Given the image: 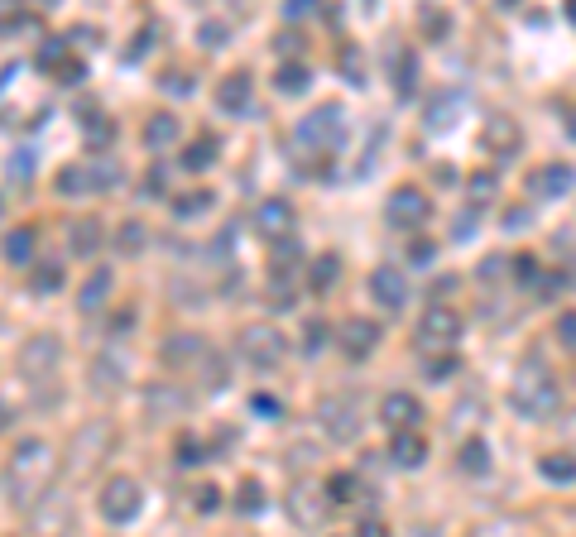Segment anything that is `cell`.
<instances>
[{"label":"cell","instance_id":"1","mask_svg":"<svg viewBox=\"0 0 576 537\" xmlns=\"http://www.w3.org/2000/svg\"><path fill=\"white\" fill-rule=\"evenodd\" d=\"M49 480H53V446L39 441V436H25V441L15 446L10 465H5V475H0L5 499H10L15 509H34V504L49 494Z\"/></svg>","mask_w":576,"mask_h":537},{"label":"cell","instance_id":"2","mask_svg":"<svg viewBox=\"0 0 576 537\" xmlns=\"http://www.w3.org/2000/svg\"><path fill=\"white\" fill-rule=\"evenodd\" d=\"M509 403H514V413H519L523 422H548V418H557V408H562V389L543 370V360H528V365H519V375H514Z\"/></svg>","mask_w":576,"mask_h":537},{"label":"cell","instance_id":"3","mask_svg":"<svg viewBox=\"0 0 576 537\" xmlns=\"http://www.w3.org/2000/svg\"><path fill=\"white\" fill-rule=\"evenodd\" d=\"M346 134H351V125H346V106H336V101H327V106L307 110L298 120V149H317V154H341L346 149Z\"/></svg>","mask_w":576,"mask_h":537},{"label":"cell","instance_id":"4","mask_svg":"<svg viewBox=\"0 0 576 537\" xmlns=\"http://www.w3.org/2000/svg\"><path fill=\"white\" fill-rule=\"evenodd\" d=\"M96 509H101V518L106 523H135L139 509H144V489H139L135 475H110L106 484H101V494H96Z\"/></svg>","mask_w":576,"mask_h":537},{"label":"cell","instance_id":"5","mask_svg":"<svg viewBox=\"0 0 576 537\" xmlns=\"http://www.w3.org/2000/svg\"><path fill=\"white\" fill-rule=\"evenodd\" d=\"M58 365H63L58 336H29L25 346H20V375H25V384H34V389H44V384L58 375Z\"/></svg>","mask_w":576,"mask_h":537},{"label":"cell","instance_id":"6","mask_svg":"<svg viewBox=\"0 0 576 537\" xmlns=\"http://www.w3.org/2000/svg\"><path fill=\"white\" fill-rule=\"evenodd\" d=\"M241 355H245L255 370H274L279 360L288 355V336L269 322H255V326L241 331Z\"/></svg>","mask_w":576,"mask_h":537},{"label":"cell","instance_id":"7","mask_svg":"<svg viewBox=\"0 0 576 537\" xmlns=\"http://www.w3.org/2000/svg\"><path fill=\"white\" fill-rule=\"evenodd\" d=\"M327 509H331V499L322 494V484H312V480L293 484V489H288V499H283L288 523H293V528H302V533L322 528V523H327Z\"/></svg>","mask_w":576,"mask_h":537},{"label":"cell","instance_id":"8","mask_svg":"<svg viewBox=\"0 0 576 537\" xmlns=\"http://www.w3.org/2000/svg\"><path fill=\"white\" fill-rule=\"evenodd\" d=\"M192 413V394L178 379H154L144 389V418L149 422H173V418H188Z\"/></svg>","mask_w":576,"mask_h":537},{"label":"cell","instance_id":"9","mask_svg":"<svg viewBox=\"0 0 576 537\" xmlns=\"http://www.w3.org/2000/svg\"><path fill=\"white\" fill-rule=\"evenodd\" d=\"M418 341L433 346V350H452L456 341H461V312L447 307V302L423 307V317H418Z\"/></svg>","mask_w":576,"mask_h":537},{"label":"cell","instance_id":"10","mask_svg":"<svg viewBox=\"0 0 576 537\" xmlns=\"http://www.w3.org/2000/svg\"><path fill=\"white\" fill-rule=\"evenodd\" d=\"M428 216H433V202L423 188H394L384 202V221L394 231H418V226H428Z\"/></svg>","mask_w":576,"mask_h":537},{"label":"cell","instance_id":"11","mask_svg":"<svg viewBox=\"0 0 576 537\" xmlns=\"http://www.w3.org/2000/svg\"><path fill=\"white\" fill-rule=\"evenodd\" d=\"M317 418H322V432H327L331 441H356L360 427H365V418H360L356 399H322Z\"/></svg>","mask_w":576,"mask_h":537},{"label":"cell","instance_id":"12","mask_svg":"<svg viewBox=\"0 0 576 537\" xmlns=\"http://www.w3.org/2000/svg\"><path fill=\"white\" fill-rule=\"evenodd\" d=\"M125 379H130V355H125L120 341H110V346L91 360V389H96V394H120Z\"/></svg>","mask_w":576,"mask_h":537},{"label":"cell","instance_id":"13","mask_svg":"<svg viewBox=\"0 0 576 537\" xmlns=\"http://www.w3.org/2000/svg\"><path fill=\"white\" fill-rule=\"evenodd\" d=\"M480 139H485V149H490L494 159H514L523 149V130L514 115H504V110H490L485 115V125H480Z\"/></svg>","mask_w":576,"mask_h":537},{"label":"cell","instance_id":"14","mask_svg":"<svg viewBox=\"0 0 576 537\" xmlns=\"http://www.w3.org/2000/svg\"><path fill=\"white\" fill-rule=\"evenodd\" d=\"M365 288H370V297L380 302L384 312H399L409 302V278H404V268H394V264H375L370 278H365Z\"/></svg>","mask_w":576,"mask_h":537},{"label":"cell","instance_id":"15","mask_svg":"<svg viewBox=\"0 0 576 537\" xmlns=\"http://www.w3.org/2000/svg\"><path fill=\"white\" fill-rule=\"evenodd\" d=\"M217 106L226 115H250L255 110V82H250V72H226L217 82Z\"/></svg>","mask_w":576,"mask_h":537},{"label":"cell","instance_id":"16","mask_svg":"<svg viewBox=\"0 0 576 537\" xmlns=\"http://www.w3.org/2000/svg\"><path fill=\"white\" fill-rule=\"evenodd\" d=\"M106 451H110V422H87L68 456H72V470H87L91 460H101Z\"/></svg>","mask_w":576,"mask_h":537},{"label":"cell","instance_id":"17","mask_svg":"<svg viewBox=\"0 0 576 537\" xmlns=\"http://www.w3.org/2000/svg\"><path fill=\"white\" fill-rule=\"evenodd\" d=\"M336 336H341V350H346L351 360H365L370 350L380 346V322H365V317H346Z\"/></svg>","mask_w":576,"mask_h":537},{"label":"cell","instance_id":"18","mask_svg":"<svg viewBox=\"0 0 576 537\" xmlns=\"http://www.w3.org/2000/svg\"><path fill=\"white\" fill-rule=\"evenodd\" d=\"M380 422L384 427H418L423 422V403L413 394H404V389H394V394L380 399Z\"/></svg>","mask_w":576,"mask_h":537},{"label":"cell","instance_id":"19","mask_svg":"<svg viewBox=\"0 0 576 537\" xmlns=\"http://www.w3.org/2000/svg\"><path fill=\"white\" fill-rule=\"evenodd\" d=\"M101 245H106V226H101L96 216H77V221L68 226V250H72L77 259H96Z\"/></svg>","mask_w":576,"mask_h":537},{"label":"cell","instance_id":"20","mask_svg":"<svg viewBox=\"0 0 576 537\" xmlns=\"http://www.w3.org/2000/svg\"><path fill=\"white\" fill-rule=\"evenodd\" d=\"M202 350H207V341L197 331H173L164 346H159V355H164V365H173V370H188V365L202 360Z\"/></svg>","mask_w":576,"mask_h":537},{"label":"cell","instance_id":"21","mask_svg":"<svg viewBox=\"0 0 576 537\" xmlns=\"http://www.w3.org/2000/svg\"><path fill=\"white\" fill-rule=\"evenodd\" d=\"M528 192H533V197H543V202L567 197V192H572V163H543V168L528 178Z\"/></svg>","mask_w":576,"mask_h":537},{"label":"cell","instance_id":"22","mask_svg":"<svg viewBox=\"0 0 576 537\" xmlns=\"http://www.w3.org/2000/svg\"><path fill=\"white\" fill-rule=\"evenodd\" d=\"M288 226H293V207H288L283 197H269V202H260V207H255V231H260L264 240L288 235Z\"/></svg>","mask_w":576,"mask_h":537},{"label":"cell","instance_id":"23","mask_svg":"<svg viewBox=\"0 0 576 537\" xmlns=\"http://www.w3.org/2000/svg\"><path fill=\"white\" fill-rule=\"evenodd\" d=\"M389 456H394V465H404V470H418V465L428 460V441L418 436V427H394Z\"/></svg>","mask_w":576,"mask_h":537},{"label":"cell","instance_id":"24","mask_svg":"<svg viewBox=\"0 0 576 537\" xmlns=\"http://www.w3.org/2000/svg\"><path fill=\"white\" fill-rule=\"evenodd\" d=\"M178 134H183V125H178V115H173V110H154V115L144 120V144H149L154 154L173 149V144H178Z\"/></svg>","mask_w":576,"mask_h":537},{"label":"cell","instance_id":"25","mask_svg":"<svg viewBox=\"0 0 576 537\" xmlns=\"http://www.w3.org/2000/svg\"><path fill=\"white\" fill-rule=\"evenodd\" d=\"M110 283H115V273L101 264V268H96V273H91V278L82 283V293H77V307H82V312H101V307H106V297H110Z\"/></svg>","mask_w":576,"mask_h":537},{"label":"cell","instance_id":"26","mask_svg":"<svg viewBox=\"0 0 576 537\" xmlns=\"http://www.w3.org/2000/svg\"><path fill=\"white\" fill-rule=\"evenodd\" d=\"M63 283H68V273H63V264H58V259H44V264H34V259H29V288H34L39 297L58 293Z\"/></svg>","mask_w":576,"mask_h":537},{"label":"cell","instance_id":"27","mask_svg":"<svg viewBox=\"0 0 576 537\" xmlns=\"http://www.w3.org/2000/svg\"><path fill=\"white\" fill-rule=\"evenodd\" d=\"M34 245H39L34 226H15V231L5 235V259H10V264H29V259H34Z\"/></svg>","mask_w":576,"mask_h":537},{"label":"cell","instance_id":"28","mask_svg":"<svg viewBox=\"0 0 576 537\" xmlns=\"http://www.w3.org/2000/svg\"><path fill=\"white\" fill-rule=\"evenodd\" d=\"M120 178H125V173H120V163L106 159V154H101L96 163H87V183H91V192H115V188H120Z\"/></svg>","mask_w":576,"mask_h":537},{"label":"cell","instance_id":"29","mask_svg":"<svg viewBox=\"0 0 576 537\" xmlns=\"http://www.w3.org/2000/svg\"><path fill=\"white\" fill-rule=\"evenodd\" d=\"M538 470H543V480H552V484H572V480H576L572 451H548V456L538 460Z\"/></svg>","mask_w":576,"mask_h":537},{"label":"cell","instance_id":"30","mask_svg":"<svg viewBox=\"0 0 576 537\" xmlns=\"http://www.w3.org/2000/svg\"><path fill=\"white\" fill-rule=\"evenodd\" d=\"M456 465H461L466 475H485V470H490V446H485L480 436L461 441V456H456Z\"/></svg>","mask_w":576,"mask_h":537},{"label":"cell","instance_id":"31","mask_svg":"<svg viewBox=\"0 0 576 537\" xmlns=\"http://www.w3.org/2000/svg\"><path fill=\"white\" fill-rule=\"evenodd\" d=\"M274 86L283 91V96H302V91L312 86V72H307L302 63H283V67H279V77H274Z\"/></svg>","mask_w":576,"mask_h":537},{"label":"cell","instance_id":"32","mask_svg":"<svg viewBox=\"0 0 576 537\" xmlns=\"http://www.w3.org/2000/svg\"><path fill=\"white\" fill-rule=\"evenodd\" d=\"M183 168H188V173H202V168H212V163H217V139H192L188 149H183Z\"/></svg>","mask_w":576,"mask_h":537},{"label":"cell","instance_id":"33","mask_svg":"<svg viewBox=\"0 0 576 537\" xmlns=\"http://www.w3.org/2000/svg\"><path fill=\"white\" fill-rule=\"evenodd\" d=\"M58 192H63V197H82V192H91V183H87V163L58 168Z\"/></svg>","mask_w":576,"mask_h":537},{"label":"cell","instance_id":"34","mask_svg":"<svg viewBox=\"0 0 576 537\" xmlns=\"http://www.w3.org/2000/svg\"><path fill=\"white\" fill-rule=\"evenodd\" d=\"M336 273H341V259H336V254H322V259H312V273H307L312 293H327L331 283H336Z\"/></svg>","mask_w":576,"mask_h":537},{"label":"cell","instance_id":"35","mask_svg":"<svg viewBox=\"0 0 576 537\" xmlns=\"http://www.w3.org/2000/svg\"><path fill=\"white\" fill-rule=\"evenodd\" d=\"M322 494H327L331 504H351V499L360 494V480H356V475H346V470H341V475H327Z\"/></svg>","mask_w":576,"mask_h":537},{"label":"cell","instance_id":"36","mask_svg":"<svg viewBox=\"0 0 576 537\" xmlns=\"http://www.w3.org/2000/svg\"><path fill=\"white\" fill-rule=\"evenodd\" d=\"M144 240H149V235H144V221H125V226L115 231V250H120V254H139Z\"/></svg>","mask_w":576,"mask_h":537},{"label":"cell","instance_id":"37","mask_svg":"<svg viewBox=\"0 0 576 537\" xmlns=\"http://www.w3.org/2000/svg\"><path fill=\"white\" fill-rule=\"evenodd\" d=\"M212 207V188H192L183 192V197H173V216H197Z\"/></svg>","mask_w":576,"mask_h":537},{"label":"cell","instance_id":"38","mask_svg":"<svg viewBox=\"0 0 576 537\" xmlns=\"http://www.w3.org/2000/svg\"><path fill=\"white\" fill-rule=\"evenodd\" d=\"M413 86H418V58L404 53L394 63V91H399V96H413Z\"/></svg>","mask_w":576,"mask_h":537},{"label":"cell","instance_id":"39","mask_svg":"<svg viewBox=\"0 0 576 537\" xmlns=\"http://www.w3.org/2000/svg\"><path fill=\"white\" fill-rule=\"evenodd\" d=\"M456 106H461L456 96H437V101L428 106V130H447V125L456 120Z\"/></svg>","mask_w":576,"mask_h":537},{"label":"cell","instance_id":"40","mask_svg":"<svg viewBox=\"0 0 576 537\" xmlns=\"http://www.w3.org/2000/svg\"><path fill=\"white\" fill-rule=\"evenodd\" d=\"M236 509L245 513V518H255V513H264V489L255 480H245L241 489H236Z\"/></svg>","mask_w":576,"mask_h":537},{"label":"cell","instance_id":"41","mask_svg":"<svg viewBox=\"0 0 576 537\" xmlns=\"http://www.w3.org/2000/svg\"><path fill=\"white\" fill-rule=\"evenodd\" d=\"M197 365H202V375H207L202 384H207V389H217V394H221V389H226V360H221L217 350H212V355L202 350V360H197Z\"/></svg>","mask_w":576,"mask_h":537},{"label":"cell","instance_id":"42","mask_svg":"<svg viewBox=\"0 0 576 537\" xmlns=\"http://www.w3.org/2000/svg\"><path fill=\"white\" fill-rule=\"evenodd\" d=\"M341 77L351 82V86H365V58H360V48H341Z\"/></svg>","mask_w":576,"mask_h":537},{"label":"cell","instance_id":"43","mask_svg":"<svg viewBox=\"0 0 576 537\" xmlns=\"http://www.w3.org/2000/svg\"><path fill=\"white\" fill-rule=\"evenodd\" d=\"M53 77L63 82V86H77V82L87 77V63H82V58H68V53H63V58L53 63Z\"/></svg>","mask_w":576,"mask_h":537},{"label":"cell","instance_id":"44","mask_svg":"<svg viewBox=\"0 0 576 537\" xmlns=\"http://www.w3.org/2000/svg\"><path fill=\"white\" fill-rule=\"evenodd\" d=\"M456 370H461V360H456V355H442V360H428V365H423L428 384H442V379H452Z\"/></svg>","mask_w":576,"mask_h":537},{"label":"cell","instance_id":"45","mask_svg":"<svg viewBox=\"0 0 576 537\" xmlns=\"http://www.w3.org/2000/svg\"><path fill=\"white\" fill-rule=\"evenodd\" d=\"M504 273H514V283H533V278H538V259H533V254H519V259L504 264Z\"/></svg>","mask_w":576,"mask_h":537},{"label":"cell","instance_id":"46","mask_svg":"<svg viewBox=\"0 0 576 537\" xmlns=\"http://www.w3.org/2000/svg\"><path fill=\"white\" fill-rule=\"evenodd\" d=\"M552 336H557V346H562V350H572V346H576V312H572V307H567V312L557 317Z\"/></svg>","mask_w":576,"mask_h":537},{"label":"cell","instance_id":"47","mask_svg":"<svg viewBox=\"0 0 576 537\" xmlns=\"http://www.w3.org/2000/svg\"><path fill=\"white\" fill-rule=\"evenodd\" d=\"M331 341V331H327V322H307V331H302V350L307 355H317V350Z\"/></svg>","mask_w":576,"mask_h":537},{"label":"cell","instance_id":"48","mask_svg":"<svg viewBox=\"0 0 576 537\" xmlns=\"http://www.w3.org/2000/svg\"><path fill=\"white\" fill-rule=\"evenodd\" d=\"M475 221H480V212L466 207V212L456 216V226H452V240H471V235H475Z\"/></svg>","mask_w":576,"mask_h":537},{"label":"cell","instance_id":"49","mask_svg":"<svg viewBox=\"0 0 576 537\" xmlns=\"http://www.w3.org/2000/svg\"><path fill=\"white\" fill-rule=\"evenodd\" d=\"M5 173H10V178H20V183H29V178H34V154H15V159L5 163Z\"/></svg>","mask_w":576,"mask_h":537},{"label":"cell","instance_id":"50","mask_svg":"<svg viewBox=\"0 0 576 537\" xmlns=\"http://www.w3.org/2000/svg\"><path fill=\"white\" fill-rule=\"evenodd\" d=\"M298 254H302V250H298V240L279 245V250H274V273H283V268H293V264H298Z\"/></svg>","mask_w":576,"mask_h":537},{"label":"cell","instance_id":"51","mask_svg":"<svg viewBox=\"0 0 576 537\" xmlns=\"http://www.w3.org/2000/svg\"><path fill=\"white\" fill-rule=\"evenodd\" d=\"M471 197H475V202H490L494 197V173H475V178H471Z\"/></svg>","mask_w":576,"mask_h":537},{"label":"cell","instance_id":"52","mask_svg":"<svg viewBox=\"0 0 576 537\" xmlns=\"http://www.w3.org/2000/svg\"><path fill=\"white\" fill-rule=\"evenodd\" d=\"M528 226H533V212L528 207H509L504 212V231H528Z\"/></svg>","mask_w":576,"mask_h":537},{"label":"cell","instance_id":"53","mask_svg":"<svg viewBox=\"0 0 576 537\" xmlns=\"http://www.w3.org/2000/svg\"><path fill=\"white\" fill-rule=\"evenodd\" d=\"M197 509H202V513H217L221 509V489H217V484H202V489H197Z\"/></svg>","mask_w":576,"mask_h":537},{"label":"cell","instance_id":"54","mask_svg":"<svg viewBox=\"0 0 576 537\" xmlns=\"http://www.w3.org/2000/svg\"><path fill=\"white\" fill-rule=\"evenodd\" d=\"M197 460H202V441L183 436V441H178V465H197Z\"/></svg>","mask_w":576,"mask_h":537},{"label":"cell","instance_id":"55","mask_svg":"<svg viewBox=\"0 0 576 537\" xmlns=\"http://www.w3.org/2000/svg\"><path fill=\"white\" fill-rule=\"evenodd\" d=\"M312 10H317V0H283V20H302Z\"/></svg>","mask_w":576,"mask_h":537},{"label":"cell","instance_id":"56","mask_svg":"<svg viewBox=\"0 0 576 537\" xmlns=\"http://www.w3.org/2000/svg\"><path fill=\"white\" fill-rule=\"evenodd\" d=\"M504 264H509V259H504V254H490V259H485V264L475 268V273H480V278H485V283H490V278H499V273H504Z\"/></svg>","mask_w":576,"mask_h":537},{"label":"cell","instance_id":"57","mask_svg":"<svg viewBox=\"0 0 576 537\" xmlns=\"http://www.w3.org/2000/svg\"><path fill=\"white\" fill-rule=\"evenodd\" d=\"M250 408H255V413H264V418H279V403L269 399V394H255V399H250Z\"/></svg>","mask_w":576,"mask_h":537},{"label":"cell","instance_id":"58","mask_svg":"<svg viewBox=\"0 0 576 537\" xmlns=\"http://www.w3.org/2000/svg\"><path fill=\"white\" fill-rule=\"evenodd\" d=\"M63 53H68L63 44H44V53H39V67H53V63H58Z\"/></svg>","mask_w":576,"mask_h":537},{"label":"cell","instance_id":"59","mask_svg":"<svg viewBox=\"0 0 576 537\" xmlns=\"http://www.w3.org/2000/svg\"><path fill=\"white\" fill-rule=\"evenodd\" d=\"M433 254H437V245H428V240H413V259H418V264H428Z\"/></svg>","mask_w":576,"mask_h":537},{"label":"cell","instance_id":"60","mask_svg":"<svg viewBox=\"0 0 576 537\" xmlns=\"http://www.w3.org/2000/svg\"><path fill=\"white\" fill-rule=\"evenodd\" d=\"M164 91H178L183 96V91H192V77H164Z\"/></svg>","mask_w":576,"mask_h":537},{"label":"cell","instance_id":"61","mask_svg":"<svg viewBox=\"0 0 576 537\" xmlns=\"http://www.w3.org/2000/svg\"><path fill=\"white\" fill-rule=\"evenodd\" d=\"M202 44H212V48H217V44H226V34H221L217 25H207V29H202Z\"/></svg>","mask_w":576,"mask_h":537},{"label":"cell","instance_id":"62","mask_svg":"<svg viewBox=\"0 0 576 537\" xmlns=\"http://www.w3.org/2000/svg\"><path fill=\"white\" fill-rule=\"evenodd\" d=\"M164 192V173H149V188H144V197H159Z\"/></svg>","mask_w":576,"mask_h":537},{"label":"cell","instance_id":"63","mask_svg":"<svg viewBox=\"0 0 576 537\" xmlns=\"http://www.w3.org/2000/svg\"><path fill=\"white\" fill-rule=\"evenodd\" d=\"M10 422H15V413H10V403H0V432H10Z\"/></svg>","mask_w":576,"mask_h":537},{"label":"cell","instance_id":"64","mask_svg":"<svg viewBox=\"0 0 576 537\" xmlns=\"http://www.w3.org/2000/svg\"><path fill=\"white\" fill-rule=\"evenodd\" d=\"M0 216H5V202H0Z\"/></svg>","mask_w":576,"mask_h":537}]
</instances>
